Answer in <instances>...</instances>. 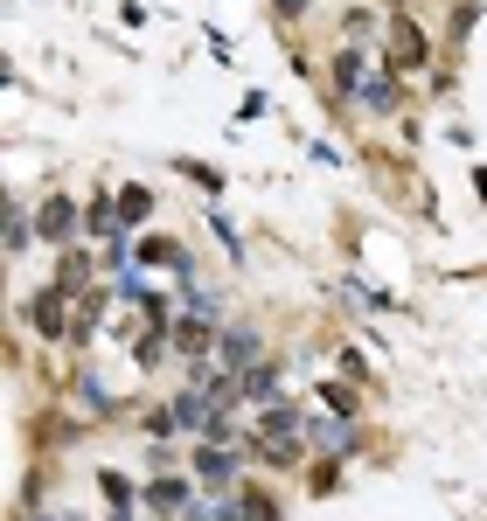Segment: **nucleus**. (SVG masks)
Segmentation results:
<instances>
[{
    "instance_id": "nucleus-7",
    "label": "nucleus",
    "mask_w": 487,
    "mask_h": 521,
    "mask_svg": "<svg viewBox=\"0 0 487 521\" xmlns=\"http://www.w3.org/2000/svg\"><path fill=\"white\" fill-rule=\"evenodd\" d=\"M195 473H202V480H230V459H223V452H202Z\"/></svg>"
},
{
    "instance_id": "nucleus-4",
    "label": "nucleus",
    "mask_w": 487,
    "mask_h": 521,
    "mask_svg": "<svg viewBox=\"0 0 487 521\" xmlns=\"http://www.w3.org/2000/svg\"><path fill=\"white\" fill-rule=\"evenodd\" d=\"M147 209H154V195H147V188H126V195L112 202V216H126V223H140Z\"/></svg>"
},
{
    "instance_id": "nucleus-9",
    "label": "nucleus",
    "mask_w": 487,
    "mask_h": 521,
    "mask_svg": "<svg viewBox=\"0 0 487 521\" xmlns=\"http://www.w3.org/2000/svg\"><path fill=\"white\" fill-rule=\"evenodd\" d=\"M286 7H307V0H286Z\"/></svg>"
},
{
    "instance_id": "nucleus-3",
    "label": "nucleus",
    "mask_w": 487,
    "mask_h": 521,
    "mask_svg": "<svg viewBox=\"0 0 487 521\" xmlns=\"http://www.w3.org/2000/svg\"><path fill=\"white\" fill-rule=\"evenodd\" d=\"M70 230H77V209H70L63 195H49V202H42V237H70Z\"/></svg>"
},
{
    "instance_id": "nucleus-6",
    "label": "nucleus",
    "mask_w": 487,
    "mask_h": 521,
    "mask_svg": "<svg viewBox=\"0 0 487 521\" xmlns=\"http://www.w3.org/2000/svg\"><path fill=\"white\" fill-rule=\"evenodd\" d=\"M244 521H279V508H272V494H244Z\"/></svg>"
},
{
    "instance_id": "nucleus-8",
    "label": "nucleus",
    "mask_w": 487,
    "mask_h": 521,
    "mask_svg": "<svg viewBox=\"0 0 487 521\" xmlns=\"http://www.w3.org/2000/svg\"><path fill=\"white\" fill-rule=\"evenodd\" d=\"M147 501H154V508H181V487H174V480H161V487H154Z\"/></svg>"
},
{
    "instance_id": "nucleus-5",
    "label": "nucleus",
    "mask_w": 487,
    "mask_h": 521,
    "mask_svg": "<svg viewBox=\"0 0 487 521\" xmlns=\"http://www.w3.org/2000/svg\"><path fill=\"white\" fill-rule=\"evenodd\" d=\"M258 438H265V445H272V438H293V410H286V403H272V410H265V424H258Z\"/></svg>"
},
{
    "instance_id": "nucleus-2",
    "label": "nucleus",
    "mask_w": 487,
    "mask_h": 521,
    "mask_svg": "<svg viewBox=\"0 0 487 521\" xmlns=\"http://www.w3.org/2000/svg\"><path fill=\"white\" fill-rule=\"evenodd\" d=\"M28 320H35V334H63V285H49V292H35V306H28Z\"/></svg>"
},
{
    "instance_id": "nucleus-1",
    "label": "nucleus",
    "mask_w": 487,
    "mask_h": 521,
    "mask_svg": "<svg viewBox=\"0 0 487 521\" xmlns=\"http://www.w3.org/2000/svg\"><path fill=\"white\" fill-rule=\"evenodd\" d=\"M390 63L397 70H418L425 63V28L418 21H390Z\"/></svg>"
}]
</instances>
